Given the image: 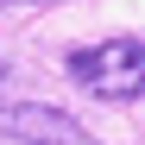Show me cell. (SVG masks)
Masks as SVG:
<instances>
[{"label":"cell","instance_id":"6da1fadb","mask_svg":"<svg viewBox=\"0 0 145 145\" xmlns=\"http://www.w3.org/2000/svg\"><path fill=\"white\" fill-rule=\"evenodd\" d=\"M63 69L88 95H101V101H139V88H145V44L133 32H114L101 44H76L63 57Z\"/></svg>","mask_w":145,"mask_h":145},{"label":"cell","instance_id":"7a4b0ae2","mask_svg":"<svg viewBox=\"0 0 145 145\" xmlns=\"http://www.w3.org/2000/svg\"><path fill=\"white\" fill-rule=\"evenodd\" d=\"M0 139L13 145H101L76 114L51 101H0Z\"/></svg>","mask_w":145,"mask_h":145},{"label":"cell","instance_id":"3957f363","mask_svg":"<svg viewBox=\"0 0 145 145\" xmlns=\"http://www.w3.org/2000/svg\"><path fill=\"white\" fill-rule=\"evenodd\" d=\"M7 7H57V0H7Z\"/></svg>","mask_w":145,"mask_h":145},{"label":"cell","instance_id":"277c9868","mask_svg":"<svg viewBox=\"0 0 145 145\" xmlns=\"http://www.w3.org/2000/svg\"><path fill=\"white\" fill-rule=\"evenodd\" d=\"M0 88H7V57H0Z\"/></svg>","mask_w":145,"mask_h":145}]
</instances>
